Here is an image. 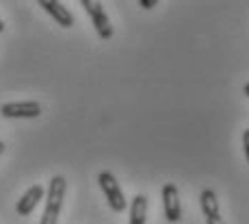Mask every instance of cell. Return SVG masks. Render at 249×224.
I'll list each match as a JSON object with an SVG mask.
<instances>
[{
    "mask_svg": "<svg viewBox=\"0 0 249 224\" xmlns=\"http://www.w3.org/2000/svg\"><path fill=\"white\" fill-rule=\"evenodd\" d=\"M65 189H68V181L61 174L52 176L50 185H48V194H46V209L41 216L39 224H56L59 222V213L63 209V198H65Z\"/></svg>",
    "mask_w": 249,
    "mask_h": 224,
    "instance_id": "6da1fadb",
    "label": "cell"
},
{
    "mask_svg": "<svg viewBox=\"0 0 249 224\" xmlns=\"http://www.w3.org/2000/svg\"><path fill=\"white\" fill-rule=\"evenodd\" d=\"M98 183H100V189H102L104 196L108 200V207H111L115 213H122L124 209L128 207V203H126V196H124L122 187H119L117 179H115L111 172H100Z\"/></svg>",
    "mask_w": 249,
    "mask_h": 224,
    "instance_id": "7a4b0ae2",
    "label": "cell"
},
{
    "mask_svg": "<svg viewBox=\"0 0 249 224\" xmlns=\"http://www.w3.org/2000/svg\"><path fill=\"white\" fill-rule=\"evenodd\" d=\"M80 4H83L85 11L89 13L95 33H98L102 40H111V37H113V26H111V22H108V16L104 13L102 4L95 2V0H80Z\"/></svg>",
    "mask_w": 249,
    "mask_h": 224,
    "instance_id": "3957f363",
    "label": "cell"
},
{
    "mask_svg": "<svg viewBox=\"0 0 249 224\" xmlns=\"http://www.w3.org/2000/svg\"><path fill=\"white\" fill-rule=\"evenodd\" d=\"M2 118H39L41 104L35 100H24V102H7L0 107Z\"/></svg>",
    "mask_w": 249,
    "mask_h": 224,
    "instance_id": "277c9868",
    "label": "cell"
},
{
    "mask_svg": "<svg viewBox=\"0 0 249 224\" xmlns=\"http://www.w3.org/2000/svg\"><path fill=\"white\" fill-rule=\"evenodd\" d=\"M162 209H165V218L169 222H180L182 218V204H180V194L174 183H167L162 187Z\"/></svg>",
    "mask_w": 249,
    "mask_h": 224,
    "instance_id": "5b68a950",
    "label": "cell"
},
{
    "mask_svg": "<svg viewBox=\"0 0 249 224\" xmlns=\"http://www.w3.org/2000/svg\"><path fill=\"white\" fill-rule=\"evenodd\" d=\"M199 204H202V213L206 218V224H223L221 213H219V198L213 189H204L199 194Z\"/></svg>",
    "mask_w": 249,
    "mask_h": 224,
    "instance_id": "8992f818",
    "label": "cell"
},
{
    "mask_svg": "<svg viewBox=\"0 0 249 224\" xmlns=\"http://www.w3.org/2000/svg\"><path fill=\"white\" fill-rule=\"evenodd\" d=\"M44 187L41 185H31V187L24 192V196L18 200V204H16V211H18V216H31L33 211H35V207L39 204V200L44 198Z\"/></svg>",
    "mask_w": 249,
    "mask_h": 224,
    "instance_id": "52a82bcc",
    "label": "cell"
},
{
    "mask_svg": "<svg viewBox=\"0 0 249 224\" xmlns=\"http://www.w3.org/2000/svg\"><path fill=\"white\" fill-rule=\"evenodd\" d=\"M39 7L44 9L46 13H50L59 26H63V28L74 26V16H71L68 11V7H63L61 2H56V0H39Z\"/></svg>",
    "mask_w": 249,
    "mask_h": 224,
    "instance_id": "ba28073f",
    "label": "cell"
},
{
    "mask_svg": "<svg viewBox=\"0 0 249 224\" xmlns=\"http://www.w3.org/2000/svg\"><path fill=\"white\" fill-rule=\"evenodd\" d=\"M147 222V196L139 194L130 204V222L128 224H145Z\"/></svg>",
    "mask_w": 249,
    "mask_h": 224,
    "instance_id": "9c48e42d",
    "label": "cell"
},
{
    "mask_svg": "<svg viewBox=\"0 0 249 224\" xmlns=\"http://www.w3.org/2000/svg\"><path fill=\"white\" fill-rule=\"evenodd\" d=\"M243 148H245V159H247V165H249V128L243 131Z\"/></svg>",
    "mask_w": 249,
    "mask_h": 224,
    "instance_id": "30bf717a",
    "label": "cell"
},
{
    "mask_svg": "<svg viewBox=\"0 0 249 224\" xmlns=\"http://www.w3.org/2000/svg\"><path fill=\"white\" fill-rule=\"evenodd\" d=\"M156 2H159V0H139V4H141L143 9H152V7H156Z\"/></svg>",
    "mask_w": 249,
    "mask_h": 224,
    "instance_id": "8fae6325",
    "label": "cell"
},
{
    "mask_svg": "<svg viewBox=\"0 0 249 224\" xmlns=\"http://www.w3.org/2000/svg\"><path fill=\"white\" fill-rule=\"evenodd\" d=\"M4 152V142H0V155Z\"/></svg>",
    "mask_w": 249,
    "mask_h": 224,
    "instance_id": "7c38bea8",
    "label": "cell"
},
{
    "mask_svg": "<svg viewBox=\"0 0 249 224\" xmlns=\"http://www.w3.org/2000/svg\"><path fill=\"white\" fill-rule=\"evenodd\" d=\"M245 96H247V98H249V83H247V85H245Z\"/></svg>",
    "mask_w": 249,
    "mask_h": 224,
    "instance_id": "4fadbf2b",
    "label": "cell"
},
{
    "mask_svg": "<svg viewBox=\"0 0 249 224\" xmlns=\"http://www.w3.org/2000/svg\"><path fill=\"white\" fill-rule=\"evenodd\" d=\"M2 31H4V22L0 20V33H2Z\"/></svg>",
    "mask_w": 249,
    "mask_h": 224,
    "instance_id": "5bb4252c",
    "label": "cell"
}]
</instances>
